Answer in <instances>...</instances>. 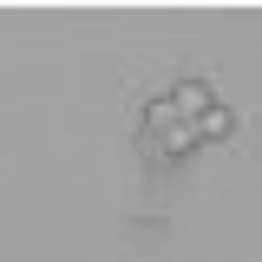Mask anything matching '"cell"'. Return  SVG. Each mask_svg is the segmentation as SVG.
<instances>
[{"label":"cell","instance_id":"1","mask_svg":"<svg viewBox=\"0 0 262 262\" xmlns=\"http://www.w3.org/2000/svg\"><path fill=\"white\" fill-rule=\"evenodd\" d=\"M229 138V105H216V92L203 79H177L164 98L144 105V158L184 164L190 151Z\"/></svg>","mask_w":262,"mask_h":262}]
</instances>
